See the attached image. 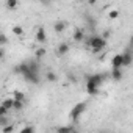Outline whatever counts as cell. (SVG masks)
Here are the masks:
<instances>
[{
	"label": "cell",
	"mask_w": 133,
	"mask_h": 133,
	"mask_svg": "<svg viewBox=\"0 0 133 133\" xmlns=\"http://www.w3.org/2000/svg\"><path fill=\"white\" fill-rule=\"evenodd\" d=\"M8 42V39H6V36L5 35H2V36H0V44H2V45H5Z\"/></svg>",
	"instance_id": "484cf974"
},
{
	"label": "cell",
	"mask_w": 133,
	"mask_h": 133,
	"mask_svg": "<svg viewBox=\"0 0 133 133\" xmlns=\"http://www.w3.org/2000/svg\"><path fill=\"white\" fill-rule=\"evenodd\" d=\"M108 36H110V30H107V31L102 35V38H103V39H108Z\"/></svg>",
	"instance_id": "4316f807"
},
{
	"label": "cell",
	"mask_w": 133,
	"mask_h": 133,
	"mask_svg": "<svg viewBox=\"0 0 133 133\" xmlns=\"http://www.w3.org/2000/svg\"><path fill=\"white\" fill-rule=\"evenodd\" d=\"M117 16H119V11H117V10H111V11L108 13V17H110V19H116Z\"/></svg>",
	"instance_id": "44dd1931"
},
{
	"label": "cell",
	"mask_w": 133,
	"mask_h": 133,
	"mask_svg": "<svg viewBox=\"0 0 133 133\" xmlns=\"http://www.w3.org/2000/svg\"><path fill=\"white\" fill-rule=\"evenodd\" d=\"M86 45H89L94 52H100L102 49H105V45H107V39H103L100 35H92V36H88V39H86Z\"/></svg>",
	"instance_id": "7a4b0ae2"
},
{
	"label": "cell",
	"mask_w": 133,
	"mask_h": 133,
	"mask_svg": "<svg viewBox=\"0 0 133 133\" xmlns=\"http://www.w3.org/2000/svg\"><path fill=\"white\" fill-rule=\"evenodd\" d=\"M64 28H66V22H63V21H58V22H55V25H53V30H55L56 33L64 31Z\"/></svg>",
	"instance_id": "7c38bea8"
},
{
	"label": "cell",
	"mask_w": 133,
	"mask_h": 133,
	"mask_svg": "<svg viewBox=\"0 0 133 133\" xmlns=\"http://www.w3.org/2000/svg\"><path fill=\"white\" fill-rule=\"evenodd\" d=\"M2 105H3L5 108H8V110H13V105H14V99H5V100L2 102Z\"/></svg>",
	"instance_id": "4fadbf2b"
},
{
	"label": "cell",
	"mask_w": 133,
	"mask_h": 133,
	"mask_svg": "<svg viewBox=\"0 0 133 133\" xmlns=\"http://www.w3.org/2000/svg\"><path fill=\"white\" fill-rule=\"evenodd\" d=\"M111 66H113V69H121V68H124V56H122V53H117V55L113 56Z\"/></svg>",
	"instance_id": "277c9868"
},
{
	"label": "cell",
	"mask_w": 133,
	"mask_h": 133,
	"mask_svg": "<svg viewBox=\"0 0 133 133\" xmlns=\"http://www.w3.org/2000/svg\"><path fill=\"white\" fill-rule=\"evenodd\" d=\"M19 133H35V127H31V125H25Z\"/></svg>",
	"instance_id": "ac0fdd59"
},
{
	"label": "cell",
	"mask_w": 133,
	"mask_h": 133,
	"mask_svg": "<svg viewBox=\"0 0 133 133\" xmlns=\"http://www.w3.org/2000/svg\"><path fill=\"white\" fill-rule=\"evenodd\" d=\"M85 110H86V103H83V102H80V103H77L72 110H71V113H69V116H71V119H74V121H77L80 116H82V113H85Z\"/></svg>",
	"instance_id": "3957f363"
},
{
	"label": "cell",
	"mask_w": 133,
	"mask_h": 133,
	"mask_svg": "<svg viewBox=\"0 0 133 133\" xmlns=\"http://www.w3.org/2000/svg\"><path fill=\"white\" fill-rule=\"evenodd\" d=\"M86 80H89V82H94L96 85H102L103 83V75H100V74H91V75H88L86 77Z\"/></svg>",
	"instance_id": "8992f818"
},
{
	"label": "cell",
	"mask_w": 133,
	"mask_h": 133,
	"mask_svg": "<svg viewBox=\"0 0 133 133\" xmlns=\"http://www.w3.org/2000/svg\"><path fill=\"white\" fill-rule=\"evenodd\" d=\"M13 130H14V125H13V124L3 127V133H13Z\"/></svg>",
	"instance_id": "603a6c76"
},
{
	"label": "cell",
	"mask_w": 133,
	"mask_h": 133,
	"mask_svg": "<svg viewBox=\"0 0 133 133\" xmlns=\"http://www.w3.org/2000/svg\"><path fill=\"white\" fill-rule=\"evenodd\" d=\"M0 125H2V127L10 125V124H6V116H0Z\"/></svg>",
	"instance_id": "d4e9b609"
},
{
	"label": "cell",
	"mask_w": 133,
	"mask_h": 133,
	"mask_svg": "<svg viewBox=\"0 0 133 133\" xmlns=\"http://www.w3.org/2000/svg\"><path fill=\"white\" fill-rule=\"evenodd\" d=\"M130 44H131V45H133V35H131V36H130Z\"/></svg>",
	"instance_id": "f1b7e54d"
},
{
	"label": "cell",
	"mask_w": 133,
	"mask_h": 133,
	"mask_svg": "<svg viewBox=\"0 0 133 133\" xmlns=\"http://www.w3.org/2000/svg\"><path fill=\"white\" fill-rule=\"evenodd\" d=\"M35 55H36V58H38V59H39V58H42V56L45 55V49H42V47H41V49H38Z\"/></svg>",
	"instance_id": "d6986e66"
},
{
	"label": "cell",
	"mask_w": 133,
	"mask_h": 133,
	"mask_svg": "<svg viewBox=\"0 0 133 133\" xmlns=\"http://www.w3.org/2000/svg\"><path fill=\"white\" fill-rule=\"evenodd\" d=\"M122 56H124V66H130L133 63V53L130 50H125L122 53Z\"/></svg>",
	"instance_id": "ba28073f"
},
{
	"label": "cell",
	"mask_w": 133,
	"mask_h": 133,
	"mask_svg": "<svg viewBox=\"0 0 133 133\" xmlns=\"http://www.w3.org/2000/svg\"><path fill=\"white\" fill-rule=\"evenodd\" d=\"M45 78H47V82H56V80H58V77H56L55 72H47Z\"/></svg>",
	"instance_id": "2e32d148"
},
{
	"label": "cell",
	"mask_w": 133,
	"mask_h": 133,
	"mask_svg": "<svg viewBox=\"0 0 133 133\" xmlns=\"http://www.w3.org/2000/svg\"><path fill=\"white\" fill-rule=\"evenodd\" d=\"M0 56H2V58L5 56V49H3V47H2V49H0Z\"/></svg>",
	"instance_id": "83f0119b"
},
{
	"label": "cell",
	"mask_w": 133,
	"mask_h": 133,
	"mask_svg": "<svg viewBox=\"0 0 133 133\" xmlns=\"http://www.w3.org/2000/svg\"><path fill=\"white\" fill-rule=\"evenodd\" d=\"M24 103H25V102H22V100H16V99H14V105H13V110H16V111H21V110L24 108Z\"/></svg>",
	"instance_id": "9a60e30c"
},
{
	"label": "cell",
	"mask_w": 133,
	"mask_h": 133,
	"mask_svg": "<svg viewBox=\"0 0 133 133\" xmlns=\"http://www.w3.org/2000/svg\"><path fill=\"white\" fill-rule=\"evenodd\" d=\"M74 39H75L77 42L83 41V39H85V31H83L82 28H77V30L74 31Z\"/></svg>",
	"instance_id": "8fae6325"
},
{
	"label": "cell",
	"mask_w": 133,
	"mask_h": 133,
	"mask_svg": "<svg viewBox=\"0 0 133 133\" xmlns=\"http://www.w3.org/2000/svg\"><path fill=\"white\" fill-rule=\"evenodd\" d=\"M111 78L116 80V82H121L124 78V74H122V69H113L111 71Z\"/></svg>",
	"instance_id": "9c48e42d"
},
{
	"label": "cell",
	"mask_w": 133,
	"mask_h": 133,
	"mask_svg": "<svg viewBox=\"0 0 133 133\" xmlns=\"http://www.w3.org/2000/svg\"><path fill=\"white\" fill-rule=\"evenodd\" d=\"M13 35H16V36H22V35H24V28H22L21 25H14V27H13Z\"/></svg>",
	"instance_id": "5bb4252c"
},
{
	"label": "cell",
	"mask_w": 133,
	"mask_h": 133,
	"mask_svg": "<svg viewBox=\"0 0 133 133\" xmlns=\"http://www.w3.org/2000/svg\"><path fill=\"white\" fill-rule=\"evenodd\" d=\"M99 85H96L94 82H89V80H86V92L89 94V96H96L97 92H99Z\"/></svg>",
	"instance_id": "5b68a950"
},
{
	"label": "cell",
	"mask_w": 133,
	"mask_h": 133,
	"mask_svg": "<svg viewBox=\"0 0 133 133\" xmlns=\"http://www.w3.org/2000/svg\"><path fill=\"white\" fill-rule=\"evenodd\" d=\"M6 6L8 8H16L17 6V2H16V0H6Z\"/></svg>",
	"instance_id": "7402d4cb"
},
{
	"label": "cell",
	"mask_w": 133,
	"mask_h": 133,
	"mask_svg": "<svg viewBox=\"0 0 133 133\" xmlns=\"http://www.w3.org/2000/svg\"><path fill=\"white\" fill-rule=\"evenodd\" d=\"M100 133H105V131H100Z\"/></svg>",
	"instance_id": "f546056e"
},
{
	"label": "cell",
	"mask_w": 133,
	"mask_h": 133,
	"mask_svg": "<svg viewBox=\"0 0 133 133\" xmlns=\"http://www.w3.org/2000/svg\"><path fill=\"white\" fill-rule=\"evenodd\" d=\"M8 111H10L8 108H5L3 105H0V116H6V114H8Z\"/></svg>",
	"instance_id": "cb8c5ba5"
},
{
	"label": "cell",
	"mask_w": 133,
	"mask_h": 133,
	"mask_svg": "<svg viewBox=\"0 0 133 133\" xmlns=\"http://www.w3.org/2000/svg\"><path fill=\"white\" fill-rule=\"evenodd\" d=\"M13 99H16V100H22V102H25V96H24L22 92H19V91H16V92L13 94Z\"/></svg>",
	"instance_id": "e0dca14e"
},
{
	"label": "cell",
	"mask_w": 133,
	"mask_h": 133,
	"mask_svg": "<svg viewBox=\"0 0 133 133\" xmlns=\"http://www.w3.org/2000/svg\"><path fill=\"white\" fill-rule=\"evenodd\" d=\"M16 72L22 75V78L28 83H38L39 82V64L36 59L24 61L16 66Z\"/></svg>",
	"instance_id": "6da1fadb"
},
{
	"label": "cell",
	"mask_w": 133,
	"mask_h": 133,
	"mask_svg": "<svg viewBox=\"0 0 133 133\" xmlns=\"http://www.w3.org/2000/svg\"><path fill=\"white\" fill-rule=\"evenodd\" d=\"M58 133H72V128L71 127H59Z\"/></svg>",
	"instance_id": "ffe728a7"
},
{
	"label": "cell",
	"mask_w": 133,
	"mask_h": 133,
	"mask_svg": "<svg viewBox=\"0 0 133 133\" xmlns=\"http://www.w3.org/2000/svg\"><path fill=\"white\" fill-rule=\"evenodd\" d=\"M58 55H66L69 52V44H66V42H61L59 45H58Z\"/></svg>",
	"instance_id": "30bf717a"
},
{
	"label": "cell",
	"mask_w": 133,
	"mask_h": 133,
	"mask_svg": "<svg viewBox=\"0 0 133 133\" xmlns=\"http://www.w3.org/2000/svg\"><path fill=\"white\" fill-rule=\"evenodd\" d=\"M36 41L38 42H45L47 41V35H45V30L42 27H39L38 31H36Z\"/></svg>",
	"instance_id": "52a82bcc"
}]
</instances>
